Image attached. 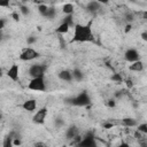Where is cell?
<instances>
[{
	"label": "cell",
	"mask_w": 147,
	"mask_h": 147,
	"mask_svg": "<svg viewBox=\"0 0 147 147\" xmlns=\"http://www.w3.org/2000/svg\"><path fill=\"white\" fill-rule=\"evenodd\" d=\"M116 147H131V146H130L127 142H125V141H122V142H121L119 145H117Z\"/></svg>",
	"instance_id": "cell-28"
},
{
	"label": "cell",
	"mask_w": 147,
	"mask_h": 147,
	"mask_svg": "<svg viewBox=\"0 0 147 147\" xmlns=\"http://www.w3.org/2000/svg\"><path fill=\"white\" fill-rule=\"evenodd\" d=\"M38 56H39V53L36 49H33L32 47H26L21 52L20 60H22V61H32V60L37 59Z\"/></svg>",
	"instance_id": "cell-4"
},
{
	"label": "cell",
	"mask_w": 147,
	"mask_h": 147,
	"mask_svg": "<svg viewBox=\"0 0 147 147\" xmlns=\"http://www.w3.org/2000/svg\"><path fill=\"white\" fill-rule=\"evenodd\" d=\"M69 29H70V25L69 24H67V23H64V22H62L57 28H56V32L57 33H67L68 31H69Z\"/></svg>",
	"instance_id": "cell-15"
},
{
	"label": "cell",
	"mask_w": 147,
	"mask_h": 147,
	"mask_svg": "<svg viewBox=\"0 0 147 147\" xmlns=\"http://www.w3.org/2000/svg\"><path fill=\"white\" fill-rule=\"evenodd\" d=\"M144 18H145V20H147V11H145V13H144Z\"/></svg>",
	"instance_id": "cell-37"
},
{
	"label": "cell",
	"mask_w": 147,
	"mask_h": 147,
	"mask_svg": "<svg viewBox=\"0 0 147 147\" xmlns=\"http://www.w3.org/2000/svg\"><path fill=\"white\" fill-rule=\"evenodd\" d=\"M110 79L113 82H115V83H122L123 82V78H122V76L119 74H113L110 76Z\"/></svg>",
	"instance_id": "cell-20"
},
{
	"label": "cell",
	"mask_w": 147,
	"mask_h": 147,
	"mask_svg": "<svg viewBox=\"0 0 147 147\" xmlns=\"http://www.w3.org/2000/svg\"><path fill=\"white\" fill-rule=\"evenodd\" d=\"M59 78L64 80V82H71L74 78H72V72L69 71V70H62L59 72Z\"/></svg>",
	"instance_id": "cell-11"
},
{
	"label": "cell",
	"mask_w": 147,
	"mask_h": 147,
	"mask_svg": "<svg viewBox=\"0 0 147 147\" xmlns=\"http://www.w3.org/2000/svg\"><path fill=\"white\" fill-rule=\"evenodd\" d=\"M22 108L26 111H34L37 108V101L34 99H28L22 103Z\"/></svg>",
	"instance_id": "cell-10"
},
{
	"label": "cell",
	"mask_w": 147,
	"mask_h": 147,
	"mask_svg": "<svg viewBox=\"0 0 147 147\" xmlns=\"http://www.w3.org/2000/svg\"><path fill=\"white\" fill-rule=\"evenodd\" d=\"M48 8H49V7H47L46 5H39V6H38V11H39L42 16H45L46 13H47V10H48Z\"/></svg>",
	"instance_id": "cell-22"
},
{
	"label": "cell",
	"mask_w": 147,
	"mask_h": 147,
	"mask_svg": "<svg viewBox=\"0 0 147 147\" xmlns=\"http://www.w3.org/2000/svg\"><path fill=\"white\" fill-rule=\"evenodd\" d=\"M13 145H14V140L10 136H8L3 141V147H13Z\"/></svg>",
	"instance_id": "cell-21"
},
{
	"label": "cell",
	"mask_w": 147,
	"mask_h": 147,
	"mask_svg": "<svg viewBox=\"0 0 147 147\" xmlns=\"http://www.w3.org/2000/svg\"><path fill=\"white\" fill-rule=\"evenodd\" d=\"M129 69H130L131 71L140 72V71H142V69H144V63H142L140 60H139V61H136V62H133V63L130 64Z\"/></svg>",
	"instance_id": "cell-13"
},
{
	"label": "cell",
	"mask_w": 147,
	"mask_h": 147,
	"mask_svg": "<svg viewBox=\"0 0 147 147\" xmlns=\"http://www.w3.org/2000/svg\"><path fill=\"white\" fill-rule=\"evenodd\" d=\"M3 25H5V20L1 18L0 20V29H3Z\"/></svg>",
	"instance_id": "cell-32"
},
{
	"label": "cell",
	"mask_w": 147,
	"mask_h": 147,
	"mask_svg": "<svg viewBox=\"0 0 147 147\" xmlns=\"http://www.w3.org/2000/svg\"><path fill=\"white\" fill-rule=\"evenodd\" d=\"M14 145H21V140H18V139L14 140Z\"/></svg>",
	"instance_id": "cell-36"
},
{
	"label": "cell",
	"mask_w": 147,
	"mask_h": 147,
	"mask_svg": "<svg viewBox=\"0 0 147 147\" xmlns=\"http://www.w3.org/2000/svg\"><path fill=\"white\" fill-rule=\"evenodd\" d=\"M46 116H47V108L42 107V108L37 110V113L32 117V121L36 124H42L45 122V119H46Z\"/></svg>",
	"instance_id": "cell-7"
},
{
	"label": "cell",
	"mask_w": 147,
	"mask_h": 147,
	"mask_svg": "<svg viewBox=\"0 0 147 147\" xmlns=\"http://www.w3.org/2000/svg\"><path fill=\"white\" fill-rule=\"evenodd\" d=\"M34 147H47V144H45L42 141H38L34 144Z\"/></svg>",
	"instance_id": "cell-26"
},
{
	"label": "cell",
	"mask_w": 147,
	"mask_h": 147,
	"mask_svg": "<svg viewBox=\"0 0 147 147\" xmlns=\"http://www.w3.org/2000/svg\"><path fill=\"white\" fill-rule=\"evenodd\" d=\"M92 32V22L90 21L87 24H75L74 26V36L71 42H87L93 40Z\"/></svg>",
	"instance_id": "cell-1"
},
{
	"label": "cell",
	"mask_w": 147,
	"mask_h": 147,
	"mask_svg": "<svg viewBox=\"0 0 147 147\" xmlns=\"http://www.w3.org/2000/svg\"><path fill=\"white\" fill-rule=\"evenodd\" d=\"M131 30V24H127L126 26H125V32H129Z\"/></svg>",
	"instance_id": "cell-34"
},
{
	"label": "cell",
	"mask_w": 147,
	"mask_h": 147,
	"mask_svg": "<svg viewBox=\"0 0 147 147\" xmlns=\"http://www.w3.org/2000/svg\"><path fill=\"white\" fill-rule=\"evenodd\" d=\"M18 74H20V68L16 63H13L9 69L7 70V76L13 80V82H17L18 79Z\"/></svg>",
	"instance_id": "cell-9"
},
{
	"label": "cell",
	"mask_w": 147,
	"mask_h": 147,
	"mask_svg": "<svg viewBox=\"0 0 147 147\" xmlns=\"http://www.w3.org/2000/svg\"><path fill=\"white\" fill-rule=\"evenodd\" d=\"M108 107H110V108H114L115 106H116V102H115V100L114 99H110V100H108L107 101V103H106Z\"/></svg>",
	"instance_id": "cell-25"
},
{
	"label": "cell",
	"mask_w": 147,
	"mask_h": 147,
	"mask_svg": "<svg viewBox=\"0 0 147 147\" xmlns=\"http://www.w3.org/2000/svg\"><path fill=\"white\" fill-rule=\"evenodd\" d=\"M72 78H74V80H76V82H82L83 80V78H84V75H83V72L79 70V69H74L72 71Z\"/></svg>",
	"instance_id": "cell-14"
},
{
	"label": "cell",
	"mask_w": 147,
	"mask_h": 147,
	"mask_svg": "<svg viewBox=\"0 0 147 147\" xmlns=\"http://www.w3.org/2000/svg\"><path fill=\"white\" fill-rule=\"evenodd\" d=\"M126 86L127 87H132V82L131 80H126Z\"/></svg>",
	"instance_id": "cell-35"
},
{
	"label": "cell",
	"mask_w": 147,
	"mask_h": 147,
	"mask_svg": "<svg viewBox=\"0 0 147 147\" xmlns=\"http://www.w3.org/2000/svg\"><path fill=\"white\" fill-rule=\"evenodd\" d=\"M65 136H67V139L71 140V139H75L78 137V129L76 126H70L67 132H65Z\"/></svg>",
	"instance_id": "cell-12"
},
{
	"label": "cell",
	"mask_w": 147,
	"mask_h": 147,
	"mask_svg": "<svg viewBox=\"0 0 147 147\" xmlns=\"http://www.w3.org/2000/svg\"><path fill=\"white\" fill-rule=\"evenodd\" d=\"M140 37H141V39H142V40L147 41V31H144V32L140 34Z\"/></svg>",
	"instance_id": "cell-29"
},
{
	"label": "cell",
	"mask_w": 147,
	"mask_h": 147,
	"mask_svg": "<svg viewBox=\"0 0 147 147\" xmlns=\"http://www.w3.org/2000/svg\"><path fill=\"white\" fill-rule=\"evenodd\" d=\"M21 11H22L23 14H28V13H29V10H28V9H26L25 7H22V9H21Z\"/></svg>",
	"instance_id": "cell-33"
},
{
	"label": "cell",
	"mask_w": 147,
	"mask_h": 147,
	"mask_svg": "<svg viewBox=\"0 0 147 147\" xmlns=\"http://www.w3.org/2000/svg\"><path fill=\"white\" fill-rule=\"evenodd\" d=\"M77 146L78 147H98V142H96V139L94 138V136L92 133H88L83 139H80V141Z\"/></svg>",
	"instance_id": "cell-6"
},
{
	"label": "cell",
	"mask_w": 147,
	"mask_h": 147,
	"mask_svg": "<svg viewBox=\"0 0 147 147\" xmlns=\"http://www.w3.org/2000/svg\"><path fill=\"white\" fill-rule=\"evenodd\" d=\"M124 57H125V60H126L127 62L133 63V62H136V61H139V53H138V51L134 49V48H129V49L125 51Z\"/></svg>",
	"instance_id": "cell-8"
},
{
	"label": "cell",
	"mask_w": 147,
	"mask_h": 147,
	"mask_svg": "<svg viewBox=\"0 0 147 147\" xmlns=\"http://www.w3.org/2000/svg\"><path fill=\"white\" fill-rule=\"evenodd\" d=\"M11 17H13L15 21H18V20H20V15H18V13H16V11H14V13L11 14Z\"/></svg>",
	"instance_id": "cell-27"
},
{
	"label": "cell",
	"mask_w": 147,
	"mask_h": 147,
	"mask_svg": "<svg viewBox=\"0 0 147 147\" xmlns=\"http://www.w3.org/2000/svg\"><path fill=\"white\" fill-rule=\"evenodd\" d=\"M87 9L90 11H96L100 9V2L98 1H91L87 3Z\"/></svg>",
	"instance_id": "cell-17"
},
{
	"label": "cell",
	"mask_w": 147,
	"mask_h": 147,
	"mask_svg": "<svg viewBox=\"0 0 147 147\" xmlns=\"http://www.w3.org/2000/svg\"><path fill=\"white\" fill-rule=\"evenodd\" d=\"M113 123H105L103 124V127H106V129H110V127H113Z\"/></svg>",
	"instance_id": "cell-30"
},
{
	"label": "cell",
	"mask_w": 147,
	"mask_h": 147,
	"mask_svg": "<svg viewBox=\"0 0 147 147\" xmlns=\"http://www.w3.org/2000/svg\"><path fill=\"white\" fill-rule=\"evenodd\" d=\"M138 131L141 132V133L147 134V124H139L138 125Z\"/></svg>",
	"instance_id": "cell-24"
},
{
	"label": "cell",
	"mask_w": 147,
	"mask_h": 147,
	"mask_svg": "<svg viewBox=\"0 0 147 147\" xmlns=\"http://www.w3.org/2000/svg\"><path fill=\"white\" fill-rule=\"evenodd\" d=\"M34 41H36V39H34V38H32V37L28 38V44H32V42H34Z\"/></svg>",
	"instance_id": "cell-31"
},
{
	"label": "cell",
	"mask_w": 147,
	"mask_h": 147,
	"mask_svg": "<svg viewBox=\"0 0 147 147\" xmlns=\"http://www.w3.org/2000/svg\"><path fill=\"white\" fill-rule=\"evenodd\" d=\"M69 102L72 105V106H77V107H85L87 105L91 103V98L90 95L87 94V92H82L79 94H77L76 96L71 98L69 100Z\"/></svg>",
	"instance_id": "cell-2"
},
{
	"label": "cell",
	"mask_w": 147,
	"mask_h": 147,
	"mask_svg": "<svg viewBox=\"0 0 147 147\" xmlns=\"http://www.w3.org/2000/svg\"><path fill=\"white\" fill-rule=\"evenodd\" d=\"M63 22H64V23H67V24H69V25H70V28H71V26H75L72 15H67V17L63 20Z\"/></svg>",
	"instance_id": "cell-23"
},
{
	"label": "cell",
	"mask_w": 147,
	"mask_h": 147,
	"mask_svg": "<svg viewBox=\"0 0 147 147\" xmlns=\"http://www.w3.org/2000/svg\"><path fill=\"white\" fill-rule=\"evenodd\" d=\"M45 71H46V67L42 64H32L29 68V76L32 78H37V77H45Z\"/></svg>",
	"instance_id": "cell-5"
},
{
	"label": "cell",
	"mask_w": 147,
	"mask_h": 147,
	"mask_svg": "<svg viewBox=\"0 0 147 147\" xmlns=\"http://www.w3.org/2000/svg\"><path fill=\"white\" fill-rule=\"evenodd\" d=\"M62 11L67 15H71L74 11V5L72 3H64L62 7Z\"/></svg>",
	"instance_id": "cell-18"
},
{
	"label": "cell",
	"mask_w": 147,
	"mask_h": 147,
	"mask_svg": "<svg viewBox=\"0 0 147 147\" xmlns=\"http://www.w3.org/2000/svg\"><path fill=\"white\" fill-rule=\"evenodd\" d=\"M28 88L32 91H39L44 92L46 90V83H45V77H37L32 78L30 83L28 84Z\"/></svg>",
	"instance_id": "cell-3"
},
{
	"label": "cell",
	"mask_w": 147,
	"mask_h": 147,
	"mask_svg": "<svg viewBox=\"0 0 147 147\" xmlns=\"http://www.w3.org/2000/svg\"><path fill=\"white\" fill-rule=\"evenodd\" d=\"M122 123H123V125L129 126V127H132V126H137V125H138V124H137V121H136V119H133V118H131V117L123 118Z\"/></svg>",
	"instance_id": "cell-16"
},
{
	"label": "cell",
	"mask_w": 147,
	"mask_h": 147,
	"mask_svg": "<svg viewBox=\"0 0 147 147\" xmlns=\"http://www.w3.org/2000/svg\"><path fill=\"white\" fill-rule=\"evenodd\" d=\"M55 15H56L55 9H54L53 7H49V8H48V10H47V13H46V15H45V17H47V18H49V20H52V18H54V17H55Z\"/></svg>",
	"instance_id": "cell-19"
}]
</instances>
